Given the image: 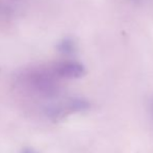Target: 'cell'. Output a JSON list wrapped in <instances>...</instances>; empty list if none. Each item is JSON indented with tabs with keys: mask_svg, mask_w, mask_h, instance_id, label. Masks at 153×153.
<instances>
[{
	"mask_svg": "<svg viewBox=\"0 0 153 153\" xmlns=\"http://www.w3.org/2000/svg\"><path fill=\"white\" fill-rule=\"evenodd\" d=\"M31 80L33 87L41 94L45 95V96H53L56 94V82H55L52 75H50L49 73L38 72L32 76Z\"/></svg>",
	"mask_w": 153,
	"mask_h": 153,
	"instance_id": "obj_1",
	"label": "cell"
},
{
	"mask_svg": "<svg viewBox=\"0 0 153 153\" xmlns=\"http://www.w3.org/2000/svg\"><path fill=\"white\" fill-rule=\"evenodd\" d=\"M55 74L64 78L76 79L85 74V68L78 62H64L55 67Z\"/></svg>",
	"mask_w": 153,
	"mask_h": 153,
	"instance_id": "obj_2",
	"label": "cell"
},
{
	"mask_svg": "<svg viewBox=\"0 0 153 153\" xmlns=\"http://www.w3.org/2000/svg\"><path fill=\"white\" fill-rule=\"evenodd\" d=\"M56 49L59 53L65 55H71L76 50V44L74 40L71 38H65L59 41L56 45Z\"/></svg>",
	"mask_w": 153,
	"mask_h": 153,
	"instance_id": "obj_3",
	"label": "cell"
},
{
	"mask_svg": "<svg viewBox=\"0 0 153 153\" xmlns=\"http://www.w3.org/2000/svg\"><path fill=\"white\" fill-rule=\"evenodd\" d=\"M22 153H36V152L32 149H29V148H25V149L22 151Z\"/></svg>",
	"mask_w": 153,
	"mask_h": 153,
	"instance_id": "obj_4",
	"label": "cell"
},
{
	"mask_svg": "<svg viewBox=\"0 0 153 153\" xmlns=\"http://www.w3.org/2000/svg\"><path fill=\"white\" fill-rule=\"evenodd\" d=\"M150 111H151L152 119H153V97L151 98V101H150Z\"/></svg>",
	"mask_w": 153,
	"mask_h": 153,
	"instance_id": "obj_5",
	"label": "cell"
},
{
	"mask_svg": "<svg viewBox=\"0 0 153 153\" xmlns=\"http://www.w3.org/2000/svg\"><path fill=\"white\" fill-rule=\"evenodd\" d=\"M132 2H134V3H139V2H141L142 0H131Z\"/></svg>",
	"mask_w": 153,
	"mask_h": 153,
	"instance_id": "obj_6",
	"label": "cell"
}]
</instances>
